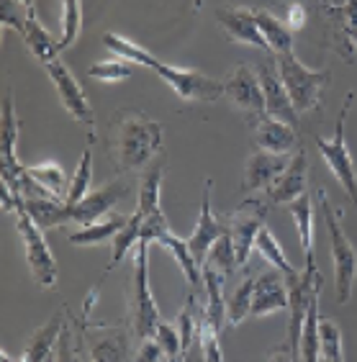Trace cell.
I'll use <instances>...</instances> for the list:
<instances>
[{
	"mask_svg": "<svg viewBox=\"0 0 357 362\" xmlns=\"http://www.w3.org/2000/svg\"><path fill=\"white\" fill-rule=\"evenodd\" d=\"M134 362H165V355H162V349L157 341L147 339V341H141L139 352L134 355Z\"/></svg>",
	"mask_w": 357,
	"mask_h": 362,
	"instance_id": "b9f144b4",
	"label": "cell"
},
{
	"mask_svg": "<svg viewBox=\"0 0 357 362\" xmlns=\"http://www.w3.org/2000/svg\"><path fill=\"white\" fill-rule=\"evenodd\" d=\"M13 216H16V229H18V237H21V244H23V257H26V262H28V270H31V275H34V280L39 286L47 288V291H54L57 262L49 250V244L44 239V231L26 216L23 209L16 211Z\"/></svg>",
	"mask_w": 357,
	"mask_h": 362,
	"instance_id": "52a82bcc",
	"label": "cell"
},
{
	"mask_svg": "<svg viewBox=\"0 0 357 362\" xmlns=\"http://www.w3.org/2000/svg\"><path fill=\"white\" fill-rule=\"evenodd\" d=\"M162 175H165V168H162V165H157V168H152L147 175H144V177H141L136 211H139L144 218H152V216H157V214H162V206H160Z\"/></svg>",
	"mask_w": 357,
	"mask_h": 362,
	"instance_id": "d6a6232c",
	"label": "cell"
},
{
	"mask_svg": "<svg viewBox=\"0 0 357 362\" xmlns=\"http://www.w3.org/2000/svg\"><path fill=\"white\" fill-rule=\"evenodd\" d=\"M129 193V185L121 177H116L113 182L103 185V188L88 193L80 203L70 206L72 211V221L80 223V226H90L95 221H103V218L111 216L113 206Z\"/></svg>",
	"mask_w": 357,
	"mask_h": 362,
	"instance_id": "5bb4252c",
	"label": "cell"
},
{
	"mask_svg": "<svg viewBox=\"0 0 357 362\" xmlns=\"http://www.w3.org/2000/svg\"><path fill=\"white\" fill-rule=\"evenodd\" d=\"M319 206L322 216L329 231V250L334 259V293L339 303H347L352 298V288L357 280V250L352 247L350 237L342 226V211L334 209L327 190H319Z\"/></svg>",
	"mask_w": 357,
	"mask_h": 362,
	"instance_id": "7a4b0ae2",
	"label": "cell"
},
{
	"mask_svg": "<svg viewBox=\"0 0 357 362\" xmlns=\"http://www.w3.org/2000/svg\"><path fill=\"white\" fill-rule=\"evenodd\" d=\"M131 324L139 341L154 339L157 327L162 324L160 308L154 303L149 288V242L141 239L134 257V280H131Z\"/></svg>",
	"mask_w": 357,
	"mask_h": 362,
	"instance_id": "8992f818",
	"label": "cell"
},
{
	"mask_svg": "<svg viewBox=\"0 0 357 362\" xmlns=\"http://www.w3.org/2000/svg\"><path fill=\"white\" fill-rule=\"evenodd\" d=\"M98 334L88 337V360L90 362H134L127 329L121 324H95Z\"/></svg>",
	"mask_w": 357,
	"mask_h": 362,
	"instance_id": "9a60e30c",
	"label": "cell"
},
{
	"mask_svg": "<svg viewBox=\"0 0 357 362\" xmlns=\"http://www.w3.org/2000/svg\"><path fill=\"white\" fill-rule=\"evenodd\" d=\"M254 283H257V278H250V275H247V278H242V283L234 288V293H231L229 300H226V327H231V329L239 327V324L250 316Z\"/></svg>",
	"mask_w": 357,
	"mask_h": 362,
	"instance_id": "836d02e7",
	"label": "cell"
},
{
	"mask_svg": "<svg viewBox=\"0 0 357 362\" xmlns=\"http://www.w3.org/2000/svg\"><path fill=\"white\" fill-rule=\"evenodd\" d=\"M141 223H144V216H141L139 211H134L131 216H129L127 226L116 234V239H113V252H111V265L105 267V272L116 270V267L124 262V257H127L129 252L134 250V247H139L141 242Z\"/></svg>",
	"mask_w": 357,
	"mask_h": 362,
	"instance_id": "4dcf8cb0",
	"label": "cell"
},
{
	"mask_svg": "<svg viewBox=\"0 0 357 362\" xmlns=\"http://www.w3.org/2000/svg\"><path fill=\"white\" fill-rule=\"evenodd\" d=\"M259 77V85H262V95H265V113L270 119L283 121V124L298 129V113H295L291 98H288L286 85H283L281 75H278V67L275 62H262L254 67Z\"/></svg>",
	"mask_w": 357,
	"mask_h": 362,
	"instance_id": "4fadbf2b",
	"label": "cell"
},
{
	"mask_svg": "<svg viewBox=\"0 0 357 362\" xmlns=\"http://www.w3.org/2000/svg\"><path fill=\"white\" fill-rule=\"evenodd\" d=\"M23 173L36 180L44 190L59 201L67 198V190H70V182H67V175H64L62 165L59 162H42V165H26Z\"/></svg>",
	"mask_w": 357,
	"mask_h": 362,
	"instance_id": "83f0119b",
	"label": "cell"
},
{
	"mask_svg": "<svg viewBox=\"0 0 357 362\" xmlns=\"http://www.w3.org/2000/svg\"><path fill=\"white\" fill-rule=\"evenodd\" d=\"M59 334H62V319H59V316H52L44 327H39L34 334L28 337L23 362H49L57 352Z\"/></svg>",
	"mask_w": 357,
	"mask_h": 362,
	"instance_id": "cb8c5ba5",
	"label": "cell"
},
{
	"mask_svg": "<svg viewBox=\"0 0 357 362\" xmlns=\"http://www.w3.org/2000/svg\"><path fill=\"white\" fill-rule=\"evenodd\" d=\"M291 165L288 157L283 154H270V152H257L250 154V160L245 165V180H242V190L245 193H257V190H270L278 182L286 168Z\"/></svg>",
	"mask_w": 357,
	"mask_h": 362,
	"instance_id": "e0dca14e",
	"label": "cell"
},
{
	"mask_svg": "<svg viewBox=\"0 0 357 362\" xmlns=\"http://www.w3.org/2000/svg\"><path fill=\"white\" fill-rule=\"evenodd\" d=\"M44 70H47L49 80L54 83L57 93H59V100H62V105H64V111L70 113L75 121H80V124H88L90 134L95 136V132H93V129H95V113H93L90 103H88V98H85L83 85L75 80L70 67H67L62 59H57V62H52L49 67H44Z\"/></svg>",
	"mask_w": 357,
	"mask_h": 362,
	"instance_id": "30bf717a",
	"label": "cell"
},
{
	"mask_svg": "<svg viewBox=\"0 0 357 362\" xmlns=\"http://www.w3.org/2000/svg\"><path fill=\"white\" fill-rule=\"evenodd\" d=\"M18 209L26 211V216L39 226L42 231H49L72 221L70 206L59 198H23Z\"/></svg>",
	"mask_w": 357,
	"mask_h": 362,
	"instance_id": "7402d4cb",
	"label": "cell"
},
{
	"mask_svg": "<svg viewBox=\"0 0 357 362\" xmlns=\"http://www.w3.org/2000/svg\"><path fill=\"white\" fill-rule=\"evenodd\" d=\"M288 211H291V216H293V221H295V229H298L303 262L316 259V255H314V198H311V190L303 193L298 201L291 203Z\"/></svg>",
	"mask_w": 357,
	"mask_h": 362,
	"instance_id": "d4e9b609",
	"label": "cell"
},
{
	"mask_svg": "<svg viewBox=\"0 0 357 362\" xmlns=\"http://www.w3.org/2000/svg\"><path fill=\"white\" fill-rule=\"evenodd\" d=\"M0 362H23V357H21V360H13L8 352H0Z\"/></svg>",
	"mask_w": 357,
	"mask_h": 362,
	"instance_id": "7dc6e473",
	"label": "cell"
},
{
	"mask_svg": "<svg viewBox=\"0 0 357 362\" xmlns=\"http://www.w3.org/2000/svg\"><path fill=\"white\" fill-rule=\"evenodd\" d=\"M278 311H288V283L283 272L270 267L267 272L257 275L250 316L259 319V316H270L278 314Z\"/></svg>",
	"mask_w": 357,
	"mask_h": 362,
	"instance_id": "2e32d148",
	"label": "cell"
},
{
	"mask_svg": "<svg viewBox=\"0 0 357 362\" xmlns=\"http://www.w3.org/2000/svg\"><path fill=\"white\" fill-rule=\"evenodd\" d=\"M267 362H293V357H291V352H288V347L283 344V347L273 349L270 352V357H267Z\"/></svg>",
	"mask_w": 357,
	"mask_h": 362,
	"instance_id": "ee69618b",
	"label": "cell"
},
{
	"mask_svg": "<svg viewBox=\"0 0 357 362\" xmlns=\"http://www.w3.org/2000/svg\"><path fill=\"white\" fill-rule=\"evenodd\" d=\"M224 275L213 270L211 265H204V286H206V303H204V316L211 327L216 329L218 334L226 327V300H224Z\"/></svg>",
	"mask_w": 357,
	"mask_h": 362,
	"instance_id": "603a6c76",
	"label": "cell"
},
{
	"mask_svg": "<svg viewBox=\"0 0 357 362\" xmlns=\"http://www.w3.org/2000/svg\"><path fill=\"white\" fill-rule=\"evenodd\" d=\"M211 188H213V180H206L204 182V195H201V214H198V223L193 234L188 237V247L193 252V257L201 267H204L206 257L211 255V250L216 247V242L221 237L229 234V226L221 223L216 216H213V211H211Z\"/></svg>",
	"mask_w": 357,
	"mask_h": 362,
	"instance_id": "7c38bea8",
	"label": "cell"
},
{
	"mask_svg": "<svg viewBox=\"0 0 357 362\" xmlns=\"http://www.w3.org/2000/svg\"><path fill=\"white\" fill-rule=\"evenodd\" d=\"M108 152L119 173L147 168L162 152V126L144 113L121 111L108 126Z\"/></svg>",
	"mask_w": 357,
	"mask_h": 362,
	"instance_id": "6da1fadb",
	"label": "cell"
},
{
	"mask_svg": "<svg viewBox=\"0 0 357 362\" xmlns=\"http://www.w3.org/2000/svg\"><path fill=\"white\" fill-rule=\"evenodd\" d=\"M103 44L111 54H116L119 59H124V62H129V64H139V67H149V70H154V67L160 64V59L154 54H149L147 49H141L136 42H131L127 36L113 34V31H108V34L103 36Z\"/></svg>",
	"mask_w": 357,
	"mask_h": 362,
	"instance_id": "f1b7e54d",
	"label": "cell"
},
{
	"mask_svg": "<svg viewBox=\"0 0 357 362\" xmlns=\"http://www.w3.org/2000/svg\"><path fill=\"white\" fill-rule=\"evenodd\" d=\"M49 362H54V357H52V360H49Z\"/></svg>",
	"mask_w": 357,
	"mask_h": 362,
	"instance_id": "c3c4849f",
	"label": "cell"
},
{
	"mask_svg": "<svg viewBox=\"0 0 357 362\" xmlns=\"http://www.w3.org/2000/svg\"><path fill=\"white\" fill-rule=\"evenodd\" d=\"M267 201H259V198H245L237 209L231 211L229 216V237L234 244V255H237V265L245 267L247 259H250V252L254 250L257 244L259 231L265 229L267 223Z\"/></svg>",
	"mask_w": 357,
	"mask_h": 362,
	"instance_id": "ba28073f",
	"label": "cell"
},
{
	"mask_svg": "<svg viewBox=\"0 0 357 362\" xmlns=\"http://www.w3.org/2000/svg\"><path fill=\"white\" fill-rule=\"evenodd\" d=\"M54 362H80V352H77L75 334H72V329H70V324H67V321L62 324V334H59V341H57Z\"/></svg>",
	"mask_w": 357,
	"mask_h": 362,
	"instance_id": "60d3db41",
	"label": "cell"
},
{
	"mask_svg": "<svg viewBox=\"0 0 357 362\" xmlns=\"http://www.w3.org/2000/svg\"><path fill=\"white\" fill-rule=\"evenodd\" d=\"M204 265H211L213 270H218L224 278H229L231 272L237 270V255H234V244H231V237L226 234V237H221L216 242V247L211 250L209 259H206Z\"/></svg>",
	"mask_w": 357,
	"mask_h": 362,
	"instance_id": "74e56055",
	"label": "cell"
},
{
	"mask_svg": "<svg viewBox=\"0 0 357 362\" xmlns=\"http://www.w3.org/2000/svg\"><path fill=\"white\" fill-rule=\"evenodd\" d=\"M275 67H278V75L286 85L295 113L316 111L322 103L324 85L329 83V70H311L293 52L291 54H275Z\"/></svg>",
	"mask_w": 357,
	"mask_h": 362,
	"instance_id": "277c9868",
	"label": "cell"
},
{
	"mask_svg": "<svg viewBox=\"0 0 357 362\" xmlns=\"http://www.w3.org/2000/svg\"><path fill=\"white\" fill-rule=\"evenodd\" d=\"M224 85H226L224 95L237 105L239 111L250 113L254 121L267 116L265 95H262V85H259V77L254 67H250V64H237Z\"/></svg>",
	"mask_w": 357,
	"mask_h": 362,
	"instance_id": "8fae6325",
	"label": "cell"
},
{
	"mask_svg": "<svg viewBox=\"0 0 357 362\" xmlns=\"http://www.w3.org/2000/svg\"><path fill=\"white\" fill-rule=\"evenodd\" d=\"M342 31H344V36H347V39L352 42V49L357 52V28H352V26H347V23H344Z\"/></svg>",
	"mask_w": 357,
	"mask_h": 362,
	"instance_id": "bcb514c9",
	"label": "cell"
},
{
	"mask_svg": "<svg viewBox=\"0 0 357 362\" xmlns=\"http://www.w3.org/2000/svg\"><path fill=\"white\" fill-rule=\"evenodd\" d=\"M303 193H308V157L306 152H298L286 168V173L278 177V182L267 190V203L270 206H291Z\"/></svg>",
	"mask_w": 357,
	"mask_h": 362,
	"instance_id": "d6986e66",
	"label": "cell"
},
{
	"mask_svg": "<svg viewBox=\"0 0 357 362\" xmlns=\"http://www.w3.org/2000/svg\"><path fill=\"white\" fill-rule=\"evenodd\" d=\"M288 283V334L286 347L293 357V362H301V334L303 321H306L308 306L314 300V293L322 291L324 280L322 272L316 267V259L303 262V270L295 272L293 278H286Z\"/></svg>",
	"mask_w": 357,
	"mask_h": 362,
	"instance_id": "3957f363",
	"label": "cell"
},
{
	"mask_svg": "<svg viewBox=\"0 0 357 362\" xmlns=\"http://www.w3.org/2000/svg\"><path fill=\"white\" fill-rule=\"evenodd\" d=\"M254 250L262 255V259H265V262H270V267H273V270L283 272L286 278H293L295 272H298L293 265H291V262H288L286 252H283L281 242H278V239H275V234L270 231V226H265V229L259 231Z\"/></svg>",
	"mask_w": 357,
	"mask_h": 362,
	"instance_id": "e575fe53",
	"label": "cell"
},
{
	"mask_svg": "<svg viewBox=\"0 0 357 362\" xmlns=\"http://www.w3.org/2000/svg\"><path fill=\"white\" fill-rule=\"evenodd\" d=\"M131 64L129 62H119V59H111V62H95L88 67V75L93 80H100V83H121L131 77Z\"/></svg>",
	"mask_w": 357,
	"mask_h": 362,
	"instance_id": "f35d334b",
	"label": "cell"
},
{
	"mask_svg": "<svg viewBox=\"0 0 357 362\" xmlns=\"http://www.w3.org/2000/svg\"><path fill=\"white\" fill-rule=\"evenodd\" d=\"M90 139L93 141L85 146V152L80 154L75 175L70 177V190H67V198H64L67 206H75V203L83 201L88 193H93L90 185H93V144H95V136H90Z\"/></svg>",
	"mask_w": 357,
	"mask_h": 362,
	"instance_id": "1f68e13d",
	"label": "cell"
},
{
	"mask_svg": "<svg viewBox=\"0 0 357 362\" xmlns=\"http://www.w3.org/2000/svg\"><path fill=\"white\" fill-rule=\"evenodd\" d=\"M355 103V93H347L344 95V103L339 108V116H336L334 124V136L332 139H324V136H316V149L324 157L327 168L332 170V175L336 177V182L342 185V190L347 193V198H352V203L357 206V170L355 160H352V152L344 139V124H347V116H350V108Z\"/></svg>",
	"mask_w": 357,
	"mask_h": 362,
	"instance_id": "5b68a950",
	"label": "cell"
},
{
	"mask_svg": "<svg viewBox=\"0 0 357 362\" xmlns=\"http://www.w3.org/2000/svg\"><path fill=\"white\" fill-rule=\"evenodd\" d=\"M154 72L182 98V100H201V103H216L218 98L226 93V85L216 77H209L198 70H185L175 64L160 62Z\"/></svg>",
	"mask_w": 357,
	"mask_h": 362,
	"instance_id": "9c48e42d",
	"label": "cell"
},
{
	"mask_svg": "<svg viewBox=\"0 0 357 362\" xmlns=\"http://www.w3.org/2000/svg\"><path fill=\"white\" fill-rule=\"evenodd\" d=\"M21 39H23V44H26L28 52L34 54L36 62L44 64V67H49L52 62L59 59V42H54L49 31L39 23L34 3H28V8H26V28H23Z\"/></svg>",
	"mask_w": 357,
	"mask_h": 362,
	"instance_id": "44dd1931",
	"label": "cell"
},
{
	"mask_svg": "<svg viewBox=\"0 0 357 362\" xmlns=\"http://www.w3.org/2000/svg\"><path fill=\"white\" fill-rule=\"evenodd\" d=\"M306 11H303V6L301 3H291V6H288V18H286V26L291 28V31H301L303 26H306Z\"/></svg>",
	"mask_w": 357,
	"mask_h": 362,
	"instance_id": "7bdbcfd3",
	"label": "cell"
},
{
	"mask_svg": "<svg viewBox=\"0 0 357 362\" xmlns=\"http://www.w3.org/2000/svg\"><path fill=\"white\" fill-rule=\"evenodd\" d=\"M254 141L262 152H270V154H288L295 149V129L293 126L283 124V121H275L270 116H262V119L254 121Z\"/></svg>",
	"mask_w": 357,
	"mask_h": 362,
	"instance_id": "ffe728a7",
	"label": "cell"
},
{
	"mask_svg": "<svg viewBox=\"0 0 357 362\" xmlns=\"http://www.w3.org/2000/svg\"><path fill=\"white\" fill-rule=\"evenodd\" d=\"M26 8H28V3L6 0V3L0 6V26L16 28L18 34H23V28H26Z\"/></svg>",
	"mask_w": 357,
	"mask_h": 362,
	"instance_id": "ab89813d",
	"label": "cell"
},
{
	"mask_svg": "<svg viewBox=\"0 0 357 362\" xmlns=\"http://www.w3.org/2000/svg\"><path fill=\"white\" fill-rule=\"evenodd\" d=\"M127 221H129V216H116V214H111V216L103 218V221H95V223H90V226H80V229L72 231L67 239H70V244H75V247H95V244L113 242L116 234L127 226Z\"/></svg>",
	"mask_w": 357,
	"mask_h": 362,
	"instance_id": "4316f807",
	"label": "cell"
},
{
	"mask_svg": "<svg viewBox=\"0 0 357 362\" xmlns=\"http://www.w3.org/2000/svg\"><path fill=\"white\" fill-rule=\"evenodd\" d=\"M252 16L259 26V34L265 36V42L273 54H291L293 52V31L281 18H275L273 13L259 11V8H252Z\"/></svg>",
	"mask_w": 357,
	"mask_h": 362,
	"instance_id": "484cf974",
	"label": "cell"
},
{
	"mask_svg": "<svg viewBox=\"0 0 357 362\" xmlns=\"http://www.w3.org/2000/svg\"><path fill=\"white\" fill-rule=\"evenodd\" d=\"M319 337H322V360L324 362H344L342 352V332L332 319H324L319 327Z\"/></svg>",
	"mask_w": 357,
	"mask_h": 362,
	"instance_id": "8d00e7d4",
	"label": "cell"
},
{
	"mask_svg": "<svg viewBox=\"0 0 357 362\" xmlns=\"http://www.w3.org/2000/svg\"><path fill=\"white\" fill-rule=\"evenodd\" d=\"M83 31V3L64 0L62 3V36H59V52L70 49Z\"/></svg>",
	"mask_w": 357,
	"mask_h": 362,
	"instance_id": "d590c367",
	"label": "cell"
},
{
	"mask_svg": "<svg viewBox=\"0 0 357 362\" xmlns=\"http://www.w3.org/2000/svg\"><path fill=\"white\" fill-rule=\"evenodd\" d=\"M216 21L221 23V28L226 31L231 42L247 44V47H254L259 52H267L270 54V47H267L265 36L259 34V26L254 21L252 8H218Z\"/></svg>",
	"mask_w": 357,
	"mask_h": 362,
	"instance_id": "ac0fdd59",
	"label": "cell"
},
{
	"mask_svg": "<svg viewBox=\"0 0 357 362\" xmlns=\"http://www.w3.org/2000/svg\"><path fill=\"white\" fill-rule=\"evenodd\" d=\"M319 296H322V291L314 293V300H311L306 321H303L301 362H319V355H322V337H319V327H322V319H319Z\"/></svg>",
	"mask_w": 357,
	"mask_h": 362,
	"instance_id": "f546056e",
	"label": "cell"
},
{
	"mask_svg": "<svg viewBox=\"0 0 357 362\" xmlns=\"http://www.w3.org/2000/svg\"><path fill=\"white\" fill-rule=\"evenodd\" d=\"M98 291H100V286H95L90 293H88V298H85V303H83V314L88 316L93 311V306H95V298H98Z\"/></svg>",
	"mask_w": 357,
	"mask_h": 362,
	"instance_id": "f6af8a7d",
	"label": "cell"
}]
</instances>
